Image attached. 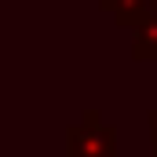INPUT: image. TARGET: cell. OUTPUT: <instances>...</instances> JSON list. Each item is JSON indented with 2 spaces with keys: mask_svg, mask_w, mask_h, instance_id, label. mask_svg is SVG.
I'll use <instances>...</instances> for the list:
<instances>
[{
  "mask_svg": "<svg viewBox=\"0 0 157 157\" xmlns=\"http://www.w3.org/2000/svg\"><path fill=\"white\" fill-rule=\"evenodd\" d=\"M113 128H106L102 117L95 110H88L80 124L70 128V146H66V157H117V146H113Z\"/></svg>",
  "mask_w": 157,
  "mask_h": 157,
  "instance_id": "6da1fadb",
  "label": "cell"
},
{
  "mask_svg": "<svg viewBox=\"0 0 157 157\" xmlns=\"http://www.w3.org/2000/svg\"><path fill=\"white\" fill-rule=\"evenodd\" d=\"M99 7L113 15L117 26H132V29L157 15V0H99Z\"/></svg>",
  "mask_w": 157,
  "mask_h": 157,
  "instance_id": "7a4b0ae2",
  "label": "cell"
},
{
  "mask_svg": "<svg viewBox=\"0 0 157 157\" xmlns=\"http://www.w3.org/2000/svg\"><path fill=\"white\" fill-rule=\"evenodd\" d=\"M132 55H135L139 62H157V15H154V18H146L143 26H135Z\"/></svg>",
  "mask_w": 157,
  "mask_h": 157,
  "instance_id": "3957f363",
  "label": "cell"
},
{
  "mask_svg": "<svg viewBox=\"0 0 157 157\" xmlns=\"http://www.w3.org/2000/svg\"><path fill=\"white\" fill-rule=\"evenodd\" d=\"M150 139H154V154H157V110L150 113Z\"/></svg>",
  "mask_w": 157,
  "mask_h": 157,
  "instance_id": "277c9868",
  "label": "cell"
}]
</instances>
